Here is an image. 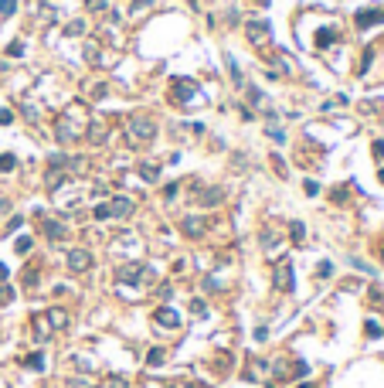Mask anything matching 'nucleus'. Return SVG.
<instances>
[{"label": "nucleus", "instance_id": "39448f33", "mask_svg": "<svg viewBox=\"0 0 384 388\" xmlns=\"http://www.w3.org/2000/svg\"><path fill=\"white\" fill-rule=\"evenodd\" d=\"M221 198H225V194H221V187H204V191H197V198H194V201H197L201 208H215V205H221Z\"/></svg>", "mask_w": 384, "mask_h": 388}, {"label": "nucleus", "instance_id": "ea45409f", "mask_svg": "<svg viewBox=\"0 0 384 388\" xmlns=\"http://www.w3.org/2000/svg\"><path fill=\"white\" fill-rule=\"evenodd\" d=\"M299 388H313V385H299Z\"/></svg>", "mask_w": 384, "mask_h": 388}, {"label": "nucleus", "instance_id": "cd10ccee", "mask_svg": "<svg viewBox=\"0 0 384 388\" xmlns=\"http://www.w3.org/2000/svg\"><path fill=\"white\" fill-rule=\"evenodd\" d=\"M191 313H197V317H204V300H191Z\"/></svg>", "mask_w": 384, "mask_h": 388}, {"label": "nucleus", "instance_id": "1a4fd4ad", "mask_svg": "<svg viewBox=\"0 0 384 388\" xmlns=\"http://www.w3.org/2000/svg\"><path fill=\"white\" fill-rule=\"evenodd\" d=\"M109 215L113 218H129L133 215V201H129V198H113V201H109Z\"/></svg>", "mask_w": 384, "mask_h": 388}, {"label": "nucleus", "instance_id": "f3484780", "mask_svg": "<svg viewBox=\"0 0 384 388\" xmlns=\"http://www.w3.org/2000/svg\"><path fill=\"white\" fill-rule=\"evenodd\" d=\"M14 11H17V0H0V14L4 17H11Z\"/></svg>", "mask_w": 384, "mask_h": 388}, {"label": "nucleus", "instance_id": "20e7f679", "mask_svg": "<svg viewBox=\"0 0 384 388\" xmlns=\"http://www.w3.org/2000/svg\"><path fill=\"white\" fill-rule=\"evenodd\" d=\"M275 286H279L283 293H293V289H296V279H293V263H279V269H275Z\"/></svg>", "mask_w": 384, "mask_h": 388}, {"label": "nucleus", "instance_id": "a878e982", "mask_svg": "<svg viewBox=\"0 0 384 388\" xmlns=\"http://www.w3.org/2000/svg\"><path fill=\"white\" fill-rule=\"evenodd\" d=\"M303 187H306V194H309V198H317V194H320V184L317 181H306Z\"/></svg>", "mask_w": 384, "mask_h": 388}, {"label": "nucleus", "instance_id": "423d86ee", "mask_svg": "<svg viewBox=\"0 0 384 388\" xmlns=\"http://www.w3.org/2000/svg\"><path fill=\"white\" fill-rule=\"evenodd\" d=\"M384 21V11H357V17H354V24L361 27V31H367V27H374V24Z\"/></svg>", "mask_w": 384, "mask_h": 388}, {"label": "nucleus", "instance_id": "f03ea898", "mask_svg": "<svg viewBox=\"0 0 384 388\" xmlns=\"http://www.w3.org/2000/svg\"><path fill=\"white\" fill-rule=\"evenodd\" d=\"M194 85L191 82H184V79H173V85H170V103H177V106H184V103H191L194 99Z\"/></svg>", "mask_w": 384, "mask_h": 388}, {"label": "nucleus", "instance_id": "7ed1b4c3", "mask_svg": "<svg viewBox=\"0 0 384 388\" xmlns=\"http://www.w3.org/2000/svg\"><path fill=\"white\" fill-rule=\"evenodd\" d=\"M68 269H72V273H85V269H92V252L72 249V252H68Z\"/></svg>", "mask_w": 384, "mask_h": 388}, {"label": "nucleus", "instance_id": "4468645a", "mask_svg": "<svg viewBox=\"0 0 384 388\" xmlns=\"http://www.w3.org/2000/svg\"><path fill=\"white\" fill-rule=\"evenodd\" d=\"M289 232H293V242H296V245H303V239H306V229H303V225H299V221H293V225H289Z\"/></svg>", "mask_w": 384, "mask_h": 388}, {"label": "nucleus", "instance_id": "58836bf2", "mask_svg": "<svg viewBox=\"0 0 384 388\" xmlns=\"http://www.w3.org/2000/svg\"><path fill=\"white\" fill-rule=\"evenodd\" d=\"M374 153H377V157H384V143H374Z\"/></svg>", "mask_w": 384, "mask_h": 388}, {"label": "nucleus", "instance_id": "b1692460", "mask_svg": "<svg viewBox=\"0 0 384 388\" xmlns=\"http://www.w3.org/2000/svg\"><path fill=\"white\" fill-rule=\"evenodd\" d=\"M89 130H92V133H89V137H92V143H102V126H99V123H92Z\"/></svg>", "mask_w": 384, "mask_h": 388}, {"label": "nucleus", "instance_id": "9d476101", "mask_svg": "<svg viewBox=\"0 0 384 388\" xmlns=\"http://www.w3.org/2000/svg\"><path fill=\"white\" fill-rule=\"evenodd\" d=\"M51 331H55L51 317H48V313H38V317H34V337L45 341V337H51Z\"/></svg>", "mask_w": 384, "mask_h": 388}, {"label": "nucleus", "instance_id": "f8f14e48", "mask_svg": "<svg viewBox=\"0 0 384 388\" xmlns=\"http://www.w3.org/2000/svg\"><path fill=\"white\" fill-rule=\"evenodd\" d=\"M116 276H119L123 283H139V279L147 276V269H143V266H123V269H119Z\"/></svg>", "mask_w": 384, "mask_h": 388}, {"label": "nucleus", "instance_id": "4be33fe9", "mask_svg": "<svg viewBox=\"0 0 384 388\" xmlns=\"http://www.w3.org/2000/svg\"><path fill=\"white\" fill-rule=\"evenodd\" d=\"M27 368L41 371V368H45V358H41V354H31V358H27Z\"/></svg>", "mask_w": 384, "mask_h": 388}, {"label": "nucleus", "instance_id": "5701e85b", "mask_svg": "<svg viewBox=\"0 0 384 388\" xmlns=\"http://www.w3.org/2000/svg\"><path fill=\"white\" fill-rule=\"evenodd\" d=\"M265 133H269V137L275 140V143H286V133H283V130H279V126H269Z\"/></svg>", "mask_w": 384, "mask_h": 388}, {"label": "nucleus", "instance_id": "ddd939ff", "mask_svg": "<svg viewBox=\"0 0 384 388\" xmlns=\"http://www.w3.org/2000/svg\"><path fill=\"white\" fill-rule=\"evenodd\" d=\"M45 235L51 242H61L65 239V225H61V221H45Z\"/></svg>", "mask_w": 384, "mask_h": 388}, {"label": "nucleus", "instance_id": "aec40b11", "mask_svg": "<svg viewBox=\"0 0 384 388\" xmlns=\"http://www.w3.org/2000/svg\"><path fill=\"white\" fill-rule=\"evenodd\" d=\"M14 167H17V160H14L11 153H4V157H0V171H14Z\"/></svg>", "mask_w": 384, "mask_h": 388}, {"label": "nucleus", "instance_id": "393cba45", "mask_svg": "<svg viewBox=\"0 0 384 388\" xmlns=\"http://www.w3.org/2000/svg\"><path fill=\"white\" fill-rule=\"evenodd\" d=\"M177 187H181V184H167V187H163V198L173 201V198H177Z\"/></svg>", "mask_w": 384, "mask_h": 388}, {"label": "nucleus", "instance_id": "2f4dec72", "mask_svg": "<svg viewBox=\"0 0 384 388\" xmlns=\"http://www.w3.org/2000/svg\"><path fill=\"white\" fill-rule=\"evenodd\" d=\"M85 7H89V11H106V0H89Z\"/></svg>", "mask_w": 384, "mask_h": 388}, {"label": "nucleus", "instance_id": "f257e3e1", "mask_svg": "<svg viewBox=\"0 0 384 388\" xmlns=\"http://www.w3.org/2000/svg\"><path fill=\"white\" fill-rule=\"evenodd\" d=\"M153 137H157V126H153V119H147V116H136V119H129V140H133V143H150Z\"/></svg>", "mask_w": 384, "mask_h": 388}, {"label": "nucleus", "instance_id": "6ab92c4d", "mask_svg": "<svg viewBox=\"0 0 384 388\" xmlns=\"http://www.w3.org/2000/svg\"><path fill=\"white\" fill-rule=\"evenodd\" d=\"M14 249H17V252H21V255H24V252L31 249V235H21V239L14 242Z\"/></svg>", "mask_w": 384, "mask_h": 388}, {"label": "nucleus", "instance_id": "c85d7f7f", "mask_svg": "<svg viewBox=\"0 0 384 388\" xmlns=\"http://www.w3.org/2000/svg\"><path fill=\"white\" fill-rule=\"evenodd\" d=\"M153 0H133V14H139V11H147Z\"/></svg>", "mask_w": 384, "mask_h": 388}, {"label": "nucleus", "instance_id": "a211bd4d", "mask_svg": "<svg viewBox=\"0 0 384 388\" xmlns=\"http://www.w3.org/2000/svg\"><path fill=\"white\" fill-rule=\"evenodd\" d=\"M139 174H143L147 181H157V167H153V164H139Z\"/></svg>", "mask_w": 384, "mask_h": 388}, {"label": "nucleus", "instance_id": "dca6fc26", "mask_svg": "<svg viewBox=\"0 0 384 388\" xmlns=\"http://www.w3.org/2000/svg\"><path fill=\"white\" fill-rule=\"evenodd\" d=\"M228 69H231V79H235V85H241V82H245V79H241V69H238L235 58H228Z\"/></svg>", "mask_w": 384, "mask_h": 388}, {"label": "nucleus", "instance_id": "bb28decb", "mask_svg": "<svg viewBox=\"0 0 384 388\" xmlns=\"http://www.w3.org/2000/svg\"><path fill=\"white\" fill-rule=\"evenodd\" d=\"M95 218H99V221H106V218H113V215H109V205H99V208H95Z\"/></svg>", "mask_w": 384, "mask_h": 388}, {"label": "nucleus", "instance_id": "473e14b6", "mask_svg": "<svg viewBox=\"0 0 384 388\" xmlns=\"http://www.w3.org/2000/svg\"><path fill=\"white\" fill-rule=\"evenodd\" d=\"M367 334H371V337H381V327H377L374 320H367Z\"/></svg>", "mask_w": 384, "mask_h": 388}, {"label": "nucleus", "instance_id": "c756f323", "mask_svg": "<svg viewBox=\"0 0 384 388\" xmlns=\"http://www.w3.org/2000/svg\"><path fill=\"white\" fill-rule=\"evenodd\" d=\"M65 388H92V385H89V381H82V378H72Z\"/></svg>", "mask_w": 384, "mask_h": 388}, {"label": "nucleus", "instance_id": "2eb2a0df", "mask_svg": "<svg viewBox=\"0 0 384 388\" xmlns=\"http://www.w3.org/2000/svg\"><path fill=\"white\" fill-rule=\"evenodd\" d=\"M163 358H167V354L160 351V347H153V351L147 354V361H150V365H153V368H157V365H163Z\"/></svg>", "mask_w": 384, "mask_h": 388}, {"label": "nucleus", "instance_id": "72a5a7b5", "mask_svg": "<svg viewBox=\"0 0 384 388\" xmlns=\"http://www.w3.org/2000/svg\"><path fill=\"white\" fill-rule=\"evenodd\" d=\"M330 273H333V266H330V263H320V269H317V276H330Z\"/></svg>", "mask_w": 384, "mask_h": 388}, {"label": "nucleus", "instance_id": "7c9ffc66", "mask_svg": "<svg viewBox=\"0 0 384 388\" xmlns=\"http://www.w3.org/2000/svg\"><path fill=\"white\" fill-rule=\"evenodd\" d=\"M82 31H85V24H82V21H75V24H68V35H82Z\"/></svg>", "mask_w": 384, "mask_h": 388}, {"label": "nucleus", "instance_id": "f704fd0d", "mask_svg": "<svg viewBox=\"0 0 384 388\" xmlns=\"http://www.w3.org/2000/svg\"><path fill=\"white\" fill-rule=\"evenodd\" d=\"M333 201H337V205H340V201H347V191H343V187H337V191H333Z\"/></svg>", "mask_w": 384, "mask_h": 388}, {"label": "nucleus", "instance_id": "c9c22d12", "mask_svg": "<svg viewBox=\"0 0 384 388\" xmlns=\"http://www.w3.org/2000/svg\"><path fill=\"white\" fill-rule=\"evenodd\" d=\"M11 119H14L11 109H0V123H11Z\"/></svg>", "mask_w": 384, "mask_h": 388}, {"label": "nucleus", "instance_id": "0eeeda50", "mask_svg": "<svg viewBox=\"0 0 384 388\" xmlns=\"http://www.w3.org/2000/svg\"><path fill=\"white\" fill-rule=\"evenodd\" d=\"M184 235H187V239H201L204 235V218L201 215H187L184 218Z\"/></svg>", "mask_w": 384, "mask_h": 388}, {"label": "nucleus", "instance_id": "6e6552de", "mask_svg": "<svg viewBox=\"0 0 384 388\" xmlns=\"http://www.w3.org/2000/svg\"><path fill=\"white\" fill-rule=\"evenodd\" d=\"M249 38L255 45H265L269 41V21H249Z\"/></svg>", "mask_w": 384, "mask_h": 388}, {"label": "nucleus", "instance_id": "9b49d317", "mask_svg": "<svg viewBox=\"0 0 384 388\" xmlns=\"http://www.w3.org/2000/svg\"><path fill=\"white\" fill-rule=\"evenodd\" d=\"M157 324H160V327H167V331H177V327H181V317H177L170 307H160L157 310Z\"/></svg>", "mask_w": 384, "mask_h": 388}, {"label": "nucleus", "instance_id": "412c9836", "mask_svg": "<svg viewBox=\"0 0 384 388\" xmlns=\"http://www.w3.org/2000/svg\"><path fill=\"white\" fill-rule=\"evenodd\" d=\"M7 55H11V58H21L24 55V45H21V41H11V45H7Z\"/></svg>", "mask_w": 384, "mask_h": 388}, {"label": "nucleus", "instance_id": "4c0bfd02", "mask_svg": "<svg viewBox=\"0 0 384 388\" xmlns=\"http://www.w3.org/2000/svg\"><path fill=\"white\" fill-rule=\"evenodd\" d=\"M7 276H11V269H7V266L0 263V279H7Z\"/></svg>", "mask_w": 384, "mask_h": 388}, {"label": "nucleus", "instance_id": "e433bc0d", "mask_svg": "<svg viewBox=\"0 0 384 388\" xmlns=\"http://www.w3.org/2000/svg\"><path fill=\"white\" fill-rule=\"evenodd\" d=\"M109 388H126V378H113V381H109Z\"/></svg>", "mask_w": 384, "mask_h": 388}]
</instances>
